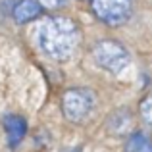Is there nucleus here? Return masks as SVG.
Here are the masks:
<instances>
[{
	"instance_id": "f257e3e1",
	"label": "nucleus",
	"mask_w": 152,
	"mask_h": 152,
	"mask_svg": "<svg viewBox=\"0 0 152 152\" xmlns=\"http://www.w3.org/2000/svg\"><path fill=\"white\" fill-rule=\"evenodd\" d=\"M33 41L45 58L52 62H67L79 48L81 29L71 18L48 15L35 27Z\"/></svg>"
},
{
	"instance_id": "f03ea898",
	"label": "nucleus",
	"mask_w": 152,
	"mask_h": 152,
	"mask_svg": "<svg viewBox=\"0 0 152 152\" xmlns=\"http://www.w3.org/2000/svg\"><path fill=\"white\" fill-rule=\"evenodd\" d=\"M93 60L98 67H102L104 71H110L114 75L121 73L131 64V56L127 52V48L121 42L112 41V39H104V41H98L94 45Z\"/></svg>"
},
{
	"instance_id": "7ed1b4c3",
	"label": "nucleus",
	"mask_w": 152,
	"mask_h": 152,
	"mask_svg": "<svg viewBox=\"0 0 152 152\" xmlns=\"http://www.w3.org/2000/svg\"><path fill=\"white\" fill-rule=\"evenodd\" d=\"M94 104H96V98L91 89L77 87V89H67L62 94V112L73 123H79L89 118V114L94 110Z\"/></svg>"
},
{
	"instance_id": "20e7f679",
	"label": "nucleus",
	"mask_w": 152,
	"mask_h": 152,
	"mask_svg": "<svg viewBox=\"0 0 152 152\" xmlns=\"http://www.w3.org/2000/svg\"><path fill=\"white\" fill-rule=\"evenodd\" d=\"M91 8L102 23L118 27L131 18L133 0H91Z\"/></svg>"
},
{
	"instance_id": "39448f33",
	"label": "nucleus",
	"mask_w": 152,
	"mask_h": 152,
	"mask_svg": "<svg viewBox=\"0 0 152 152\" xmlns=\"http://www.w3.org/2000/svg\"><path fill=\"white\" fill-rule=\"evenodd\" d=\"M42 10L45 8L39 0H19V2H15L12 15L18 23H29L33 19H37L42 14Z\"/></svg>"
},
{
	"instance_id": "423d86ee",
	"label": "nucleus",
	"mask_w": 152,
	"mask_h": 152,
	"mask_svg": "<svg viewBox=\"0 0 152 152\" xmlns=\"http://www.w3.org/2000/svg\"><path fill=\"white\" fill-rule=\"evenodd\" d=\"M4 127H6V135H8V142L10 146H15L21 142V139L25 137V131H27V123L23 118L19 115H6L4 118Z\"/></svg>"
},
{
	"instance_id": "0eeeda50",
	"label": "nucleus",
	"mask_w": 152,
	"mask_h": 152,
	"mask_svg": "<svg viewBox=\"0 0 152 152\" xmlns=\"http://www.w3.org/2000/svg\"><path fill=\"white\" fill-rule=\"evenodd\" d=\"M125 152H152V139L142 131H133L125 141Z\"/></svg>"
},
{
	"instance_id": "6e6552de",
	"label": "nucleus",
	"mask_w": 152,
	"mask_h": 152,
	"mask_svg": "<svg viewBox=\"0 0 152 152\" xmlns=\"http://www.w3.org/2000/svg\"><path fill=\"white\" fill-rule=\"evenodd\" d=\"M139 112H141L142 121L152 129V94H148L146 98H142L141 106H139Z\"/></svg>"
},
{
	"instance_id": "1a4fd4ad",
	"label": "nucleus",
	"mask_w": 152,
	"mask_h": 152,
	"mask_svg": "<svg viewBox=\"0 0 152 152\" xmlns=\"http://www.w3.org/2000/svg\"><path fill=\"white\" fill-rule=\"evenodd\" d=\"M39 2L42 4L45 10H62V8H66L71 0H39Z\"/></svg>"
}]
</instances>
